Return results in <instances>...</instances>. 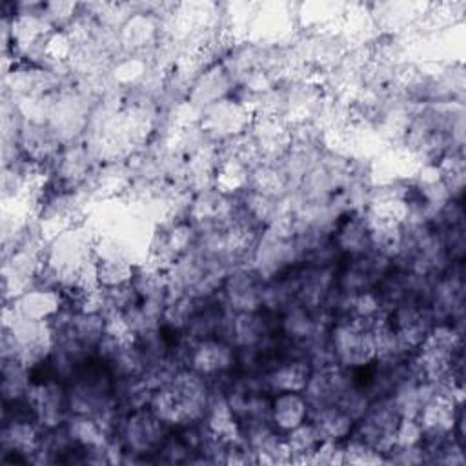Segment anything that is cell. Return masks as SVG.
Returning <instances> with one entry per match:
<instances>
[{
    "label": "cell",
    "instance_id": "cell-1",
    "mask_svg": "<svg viewBox=\"0 0 466 466\" xmlns=\"http://www.w3.org/2000/svg\"><path fill=\"white\" fill-rule=\"evenodd\" d=\"M373 322L351 319L348 322L339 324L333 329V359L344 366H366L373 359H377L375 337H373Z\"/></svg>",
    "mask_w": 466,
    "mask_h": 466
},
{
    "label": "cell",
    "instance_id": "cell-2",
    "mask_svg": "<svg viewBox=\"0 0 466 466\" xmlns=\"http://www.w3.org/2000/svg\"><path fill=\"white\" fill-rule=\"evenodd\" d=\"M166 424L151 410H137L124 422V439L133 453L160 450L166 444Z\"/></svg>",
    "mask_w": 466,
    "mask_h": 466
},
{
    "label": "cell",
    "instance_id": "cell-3",
    "mask_svg": "<svg viewBox=\"0 0 466 466\" xmlns=\"http://www.w3.org/2000/svg\"><path fill=\"white\" fill-rule=\"evenodd\" d=\"M189 362L193 364V371L204 375H217L228 371L233 362L235 355L233 350L224 344L222 340L206 339L200 340L189 353Z\"/></svg>",
    "mask_w": 466,
    "mask_h": 466
},
{
    "label": "cell",
    "instance_id": "cell-4",
    "mask_svg": "<svg viewBox=\"0 0 466 466\" xmlns=\"http://www.w3.org/2000/svg\"><path fill=\"white\" fill-rule=\"evenodd\" d=\"M309 404L306 397L295 391H280L269 408V420L280 431H291L308 419Z\"/></svg>",
    "mask_w": 466,
    "mask_h": 466
},
{
    "label": "cell",
    "instance_id": "cell-5",
    "mask_svg": "<svg viewBox=\"0 0 466 466\" xmlns=\"http://www.w3.org/2000/svg\"><path fill=\"white\" fill-rule=\"evenodd\" d=\"M311 422L317 426L324 441L340 442L353 430V419L340 406H335V404L317 408Z\"/></svg>",
    "mask_w": 466,
    "mask_h": 466
},
{
    "label": "cell",
    "instance_id": "cell-6",
    "mask_svg": "<svg viewBox=\"0 0 466 466\" xmlns=\"http://www.w3.org/2000/svg\"><path fill=\"white\" fill-rule=\"evenodd\" d=\"M311 377V368L304 360H289L275 368L268 379L269 386L275 391H295L300 393L306 390Z\"/></svg>",
    "mask_w": 466,
    "mask_h": 466
},
{
    "label": "cell",
    "instance_id": "cell-7",
    "mask_svg": "<svg viewBox=\"0 0 466 466\" xmlns=\"http://www.w3.org/2000/svg\"><path fill=\"white\" fill-rule=\"evenodd\" d=\"M291 455V462H308L319 444L324 441L313 422H304L284 437Z\"/></svg>",
    "mask_w": 466,
    "mask_h": 466
}]
</instances>
